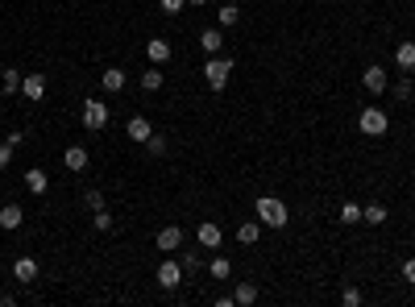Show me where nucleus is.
<instances>
[{"mask_svg": "<svg viewBox=\"0 0 415 307\" xmlns=\"http://www.w3.org/2000/svg\"><path fill=\"white\" fill-rule=\"evenodd\" d=\"M158 8H162L166 17H175V12H183V8H187V0H158Z\"/></svg>", "mask_w": 415, "mask_h": 307, "instance_id": "34", "label": "nucleus"}, {"mask_svg": "<svg viewBox=\"0 0 415 307\" xmlns=\"http://www.w3.org/2000/svg\"><path fill=\"white\" fill-rule=\"evenodd\" d=\"M179 262H183V274H195V270L204 266V258H200V249H187V245L179 249Z\"/></svg>", "mask_w": 415, "mask_h": 307, "instance_id": "25", "label": "nucleus"}, {"mask_svg": "<svg viewBox=\"0 0 415 307\" xmlns=\"http://www.w3.org/2000/svg\"><path fill=\"white\" fill-rule=\"evenodd\" d=\"M183 283V262H175V254H166V262L158 266V287L162 291H175Z\"/></svg>", "mask_w": 415, "mask_h": 307, "instance_id": "5", "label": "nucleus"}, {"mask_svg": "<svg viewBox=\"0 0 415 307\" xmlns=\"http://www.w3.org/2000/svg\"><path fill=\"white\" fill-rule=\"evenodd\" d=\"M262 237V220H241L237 225V245H258Z\"/></svg>", "mask_w": 415, "mask_h": 307, "instance_id": "18", "label": "nucleus"}, {"mask_svg": "<svg viewBox=\"0 0 415 307\" xmlns=\"http://www.w3.org/2000/svg\"><path fill=\"white\" fill-rule=\"evenodd\" d=\"M362 87H366L370 96H382V91L391 87V79H387V71L374 62V67H366V71H362Z\"/></svg>", "mask_w": 415, "mask_h": 307, "instance_id": "7", "label": "nucleus"}, {"mask_svg": "<svg viewBox=\"0 0 415 307\" xmlns=\"http://www.w3.org/2000/svg\"><path fill=\"white\" fill-rule=\"evenodd\" d=\"M12 279L25 283V287L37 283V262H33V258H17V262H12Z\"/></svg>", "mask_w": 415, "mask_h": 307, "instance_id": "15", "label": "nucleus"}, {"mask_svg": "<svg viewBox=\"0 0 415 307\" xmlns=\"http://www.w3.org/2000/svg\"><path fill=\"white\" fill-rule=\"evenodd\" d=\"M229 75H233V58L208 54V62H204V83H208V91H224Z\"/></svg>", "mask_w": 415, "mask_h": 307, "instance_id": "2", "label": "nucleus"}, {"mask_svg": "<svg viewBox=\"0 0 415 307\" xmlns=\"http://www.w3.org/2000/svg\"><path fill=\"white\" fill-rule=\"evenodd\" d=\"M21 96L29 100V104H37L42 96H46V75L37 71V75H25V83H21Z\"/></svg>", "mask_w": 415, "mask_h": 307, "instance_id": "13", "label": "nucleus"}, {"mask_svg": "<svg viewBox=\"0 0 415 307\" xmlns=\"http://www.w3.org/2000/svg\"><path fill=\"white\" fill-rule=\"evenodd\" d=\"M125 133H129V141L145 146V141H150V133H154V125H150V116H145V112H133V116L125 121Z\"/></svg>", "mask_w": 415, "mask_h": 307, "instance_id": "6", "label": "nucleus"}, {"mask_svg": "<svg viewBox=\"0 0 415 307\" xmlns=\"http://www.w3.org/2000/svg\"><path fill=\"white\" fill-rule=\"evenodd\" d=\"M220 241H224V233H220L216 220H204V225L195 229V245H200V249H220Z\"/></svg>", "mask_w": 415, "mask_h": 307, "instance_id": "9", "label": "nucleus"}, {"mask_svg": "<svg viewBox=\"0 0 415 307\" xmlns=\"http://www.w3.org/2000/svg\"><path fill=\"white\" fill-rule=\"evenodd\" d=\"M341 304H345V307H362V291H357V287H345V291H341Z\"/></svg>", "mask_w": 415, "mask_h": 307, "instance_id": "33", "label": "nucleus"}, {"mask_svg": "<svg viewBox=\"0 0 415 307\" xmlns=\"http://www.w3.org/2000/svg\"><path fill=\"white\" fill-rule=\"evenodd\" d=\"M216 21H220V29H233V25L241 21V8L229 0V4H220V8H216Z\"/></svg>", "mask_w": 415, "mask_h": 307, "instance_id": "22", "label": "nucleus"}, {"mask_svg": "<svg viewBox=\"0 0 415 307\" xmlns=\"http://www.w3.org/2000/svg\"><path fill=\"white\" fill-rule=\"evenodd\" d=\"M387 216H391V208H387V204H366V208H362V220H366V225H374V229H378V225H387Z\"/></svg>", "mask_w": 415, "mask_h": 307, "instance_id": "20", "label": "nucleus"}, {"mask_svg": "<svg viewBox=\"0 0 415 307\" xmlns=\"http://www.w3.org/2000/svg\"><path fill=\"white\" fill-rule=\"evenodd\" d=\"M100 83H104V91H112V96H116V91H125V83H129V75H125L121 67H108V71L100 75Z\"/></svg>", "mask_w": 415, "mask_h": 307, "instance_id": "17", "label": "nucleus"}, {"mask_svg": "<svg viewBox=\"0 0 415 307\" xmlns=\"http://www.w3.org/2000/svg\"><path fill=\"white\" fill-rule=\"evenodd\" d=\"M25 191H29V195H46V191H50V175H46L42 166H29V170H25Z\"/></svg>", "mask_w": 415, "mask_h": 307, "instance_id": "11", "label": "nucleus"}, {"mask_svg": "<svg viewBox=\"0 0 415 307\" xmlns=\"http://www.w3.org/2000/svg\"><path fill=\"white\" fill-rule=\"evenodd\" d=\"M145 58L162 67V62L170 58V42H166V37H150V42H145Z\"/></svg>", "mask_w": 415, "mask_h": 307, "instance_id": "16", "label": "nucleus"}, {"mask_svg": "<svg viewBox=\"0 0 415 307\" xmlns=\"http://www.w3.org/2000/svg\"><path fill=\"white\" fill-rule=\"evenodd\" d=\"M154 245H158L162 254H179V249H183V229H179V225H166V229H158Z\"/></svg>", "mask_w": 415, "mask_h": 307, "instance_id": "10", "label": "nucleus"}, {"mask_svg": "<svg viewBox=\"0 0 415 307\" xmlns=\"http://www.w3.org/2000/svg\"><path fill=\"white\" fill-rule=\"evenodd\" d=\"M387 91H391V96H395V100H412L415 83H412V79H407V75H403V79H395V83H391V87H387Z\"/></svg>", "mask_w": 415, "mask_h": 307, "instance_id": "28", "label": "nucleus"}, {"mask_svg": "<svg viewBox=\"0 0 415 307\" xmlns=\"http://www.w3.org/2000/svg\"><path fill=\"white\" fill-rule=\"evenodd\" d=\"M21 83H25V75H21V71H12V67L0 75V91H4V96H17V91H21Z\"/></svg>", "mask_w": 415, "mask_h": 307, "instance_id": "23", "label": "nucleus"}, {"mask_svg": "<svg viewBox=\"0 0 415 307\" xmlns=\"http://www.w3.org/2000/svg\"><path fill=\"white\" fill-rule=\"evenodd\" d=\"M108 104L100 100V96H87L83 100V129H91V133H100V129H108Z\"/></svg>", "mask_w": 415, "mask_h": 307, "instance_id": "4", "label": "nucleus"}, {"mask_svg": "<svg viewBox=\"0 0 415 307\" xmlns=\"http://www.w3.org/2000/svg\"><path fill=\"white\" fill-rule=\"evenodd\" d=\"M395 62H399L403 75H412L415 71V42H399V46H395Z\"/></svg>", "mask_w": 415, "mask_h": 307, "instance_id": "19", "label": "nucleus"}, {"mask_svg": "<svg viewBox=\"0 0 415 307\" xmlns=\"http://www.w3.org/2000/svg\"><path fill=\"white\" fill-rule=\"evenodd\" d=\"M12 154H17V146L4 137V141H0V170H4V166H12Z\"/></svg>", "mask_w": 415, "mask_h": 307, "instance_id": "32", "label": "nucleus"}, {"mask_svg": "<svg viewBox=\"0 0 415 307\" xmlns=\"http://www.w3.org/2000/svg\"><path fill=\"white\" fill-rule=\"evenodd\" d=\"M357 129H362L366 137H387V129H391V112H382L378 104H370V108H362Z\"/></svg>", "mask_w": 415, "mask_h": 307, "instance_id": "3", "label": "nucleus"}, {"mask_svg": "<svg viewBox=\"0 0 415 307\" xmlns=\"http://www.w3.org/2000/svg\"><path fill=\"white\" fill-rule=\"evenodd\" d=\"M403 279L415 287V258H407V262H403Z\"/></svg>", "mask_w": 415, "mask_h": 307, "instance_id": "35", "label": "nucleus"}, {"mask_svg": "<svg viewBox=\"0 0 415 307\" xmlns=\"http://www.w3.org/2000/svg\"><path fill=\"white\" fill-rule=\"evenodd\" d=\"M87 162H91L87 146H67V150H62V166H67L71 175H83V170H87Z\"/></svg>", "mask_w": 415, "mask_h": 307, "instance_id": "8", "label": "nucleus"}, {"mask_svg": "<svg viewBox=\"0 0 415 307\" xmlns=\"http://www.w3.org/2000/svg\"><path fill=\"white\" fill-rule=\"evenodd\" d=\"M233 304H237V307H254V304H258V287H254V283H237Z\"/></svg>", "mask_w": 415, "mask_h": 307, "instance_id": "21", "label": "nucleus"}, {"mask_svg": "<svg viewBox=\"0 0 415 307\" xmlns=\"http://www.w3.org/2000/svg\"><path fill=\"white\" fill-rule=\"evenodd\" d=\"M91 225H96V233H112V212H108V208L91 212Z\"/></svg>", "mask_w": 415, "mask_h": 307, "instance_id": "31", "label": "nucleus"}, {"mask_svg": "<svg viewBox=\"0 0 415 307\" xmlns=\"http://www.w3.org/2000/svg\"><path fill=\"white\" fill-rule=\"evenodd\" d=\"M208 274H212V279H229V274H233V262H229V258H212V262H208Z\"/></svg>", "mask_w": 415, "mask_h": 307, "instance_id": "30", "label": "nucleus"}, {"mask_svg": "<svg viewBox=\"0 0 415 307\" xmlns=\"http://www.w3.org/2000/svg\"><path fill=\"white\" fill-rule=\"evenodd\" d=\"M162 83H166V75H162L158 62H154L150 71H141V87H145V91H162Z\"/></svg>", "mask_w": 415, "mask_h": 307, "instance_id": "24", "label": "nucleus"}, {"mask_svg": "<svg viewBox=\"0 0 415 307\" xmlns=\"http://www.w3.org/2000/svg\"><path fill=\"white\" fill-rule=\"evenodd\" d=\"M200 46H204V54H220V50H224V29H220V25H208V29L200 33Z\"/></svg>", "mask_w": 415, "mask_h": 307, "instance_id": "12", "label": "nucleus"}, {"mask_svg": "<svg viewBox=\"0 0 415 307\" xmlns=\"http://www.w3.org/2000/svg\"><path fill=\"white\" fill-rule=\"evenodd\" d=\"M254 212H258V220H262V229H287V220H291V212H287V204H283V200H274V195H258V204H254Z\"/></svg>", "mask_w": 415, "mask_h": 307, "instance_id": "1", "label": "nucleus"}, {"mask_svg": "<svg viewBox=\"0 0 415 307\" xmlns=\"http://www.w3.org/2000/svg\"><path fill=\"white\" fill-rule=\"evenodd\" d=\"M170 150V141H166V133H150V141H145V154H154V158H162Z\"/></svg>", "mask_w": 415, "mask_h": 307, "instance_id": "26", "label": "nucleus"}, {"mask_svg": "<svg viewBox=\"0 0 415 307\" xmlns=\"http://www.w3.org/2000/svg\"><path fill=\"white\" fill-rule=\"evenodd\" d=\"M357 220H362V204L345 200V204H341V225H357Z\"/></svg>", "mask_w": 415, "mask_h": 307, "instance_id": "29", "label": "nucleus"}, {"mask_svg": "<svg viewBox=\"0 0 415 307\" xmlns=\"http://www.w3.org/2000/svg\"><path fill=\"white\" fill-rule=\"evenodd\" d=\"M83 208H87V212L108 208V204H104V191H100V187H87V191H83Z\"/></svg>", "mask_w": 415, "mask_h": 307, "instance_id": "27", "label": "nucleus"}, {"mask_svg": "<svg viewBox=\"0 0 415 307\" xmlns=\"http://www.w3.org/2000/svg\"><path fill=\"white\" fill-rule=\"evenodd\" d=\"M187 4H195V8H200V4H208V0H187Z\"/></svg>", "mask_w": 415, "mask_h": 307, "instance_id": "36", "label": "nucleus"}, {"mask_svg": "<svg viewBox=\"0 0 415 307\" xmlns=\"http://www.w3.org/2000/svg\"><path fill=\"white\" fill-rule=\"evenodd\" d=\"M21 225H25V208H21V204H4V208H0V229L12 233V229H21Z\"/></svg>", "mask_w": 415, "mask_h": 307, "instance_id": "14", "label": "nucleus"}]
</instances>
